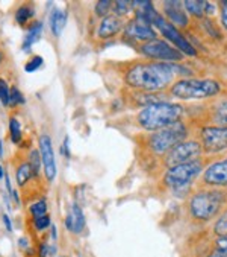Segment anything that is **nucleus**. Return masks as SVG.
<instances>
[{
	"mask_svg": "<svg viewBox=\"0 0 227 257\" xmlns=\"http://www.w3.org/2000/svg\"><path fill=\"white\" fill-rule=\"evenodd\" d=\"M162 7V17L176 26L180 31H186L191 26V17L185 11L184 2H176V0H168V2H160Z\"/></svg>",
	"mask_w": 227,
	"mask_h": 257,
	"instance_id": "4468645a",
	"label": "nucleus"
},
{
	"mask_svg": "<svg viewBox=\"0 0 227 257\" xmlns=\"http://www.w3.org/2000/svg\"><path fill=\"white\" fill-rule=\"evenodd\" d=\"M66 225L70 231L73 233H80L85 227V216H84V210L78 202L72 204V209L68 210L67 219H66Z\"/></svg>",
	"mask_w": 227,
	"mask_h": 257,
	"instance_id": "f3484780",
	"label": "nucleus"
},
{
	"mask_svg": "<svg viewBox=\"0 0 227 257\" xmlns=\"http://www.w3.org/2000/svg\"><path fill=\"white\" fill-rule=\"evenodd\" d=\"M5 177V172H4V168H2V165H0V180H2Z\"/></svg>",
	"mask_w": 227,
	"mask_h": 257,
	"instance_id": "79ce46f5",
	"label": "nucleus"
},
{
	"mask_svg": "<svg viewBox=\"0 0 227 257\" xmlns=\"http://www.w3.org/2000/svg\"><path fill=\"white\" fill-rule=\"evenodd\" d=\"M41 66H42V58H41L40 55H35V57H32V58L26 63L24 70H26L28 73H32V72L38 70Z\"/></svg>",
	"mask_w": 227,
	"mask_h": 257,
	"instance_id": "2f4dec72",
	"label": "nucleus"
},
{
	"mask_svg": "<svg viewBox=\"0 0 227 257\" xmlns=\"http://www.w3.org/2000/svg\"><path fill=\"white\" fill-rule=\"evenodd\" d=\"M153 28L162 35L164 40H166L170 44H173L176 49H179L185 57H197L198 55L197 49L188 41V38L184 35V32L180 29H178L176 26H173L172 23H168L162 17L160 13L156 16V19L153 22Z\"/></svg>",
	"mask_w": 227,
	"mask_h": 257,
	"instance_id": "9d476101",
	"label": "nucleus"
},
{
	"mask_svg": "<svg viewBox=\"0 0 227 257\" xmlns=\"http://www.w3.org/2000/svg\"><path fill=\"white\" fill-rule=\"evenodd\" d=\"M212 233L215 234V237H226L227 236V209L215 219L214 227H212Z\"/></svg>",
	"mask_w": 227,
	"mask_h": 257,
	"instance_id": "412c9836",
	"label": "nucleus"
},
{
	"mask_svg": "<svg viewBox=\"0 0 227 257\" xmlns=\"http://www.w3.org/2000/svg\"><path fill=\"white\" fill-rule=\"evenodd\" d=\"M38 143H40V156H41L42 171H44L46 180L48 183H52L56 178V172H58V169H56V162H54L52 139L48 134H41Z\"/></svg>",
	"mask_w": 227,
	"mask_h": 257,
	"instance_id": "2eb2a0df",
	"label": "nucleus"
},
{
	"mask_svg": "<svg viewBox=\"0 0 227 257\" xmlns=\"http://www.w3.org/2000/svg\"><path fill=\"white\" fill-rule=\"evenodd\" d=\"M202 157H204L203 149H202L198 140L191 136L190 139L178 143L176 146H173L172 149H170L160 159V166H162V171H165L168 168L190 163V162L198 160Z\"/></svg>",
	"mask_w": 227,
	"mask_h": 257,
	"instance_id": "1a4fd4ad",
	"label": "nucleus"
},
{
	"mask_svg": "<svg viewBox=\"0 0 227 257\" xmlns=\"http://www.w3.org/2000/svg\"><path fill=\"white\" fill-rule=\"evenodd\" d=\"M52 237L56 240V227L54 225H52Z\"/></svg>",
	"mask_w": 227,
	"mask_h": 257,
	"instance_id": "ea45409f",
	"label": "nucleus"
},
{
	"mask_svg": "<svg viewBox=\"0 0 227 257\" xmlns=\"http://www.w3.org/2000/svg\"><path fill=\"white\" fill-rule=\"evenodd\" d=\"M168 96L178 100H212L227 94L226 85L215 78H179L166 90Z\"/></svg>",
	"mask_w": 227,
	"mask_h": 257,
	"instance_id": "39448f33",
	"label": "nucleus"
},
{
	"mask_svg": "<svg viewBox=\"0 0 227 257\" xmlns=\"http://www.w3.org/2000/svg\"><path fill=\"white\" fill-rule=\"evenodd\" d=\"M34 16H35V8L32 5H22L16 13V22L24 26Z\"/></svg>",
	"mask_w": 227,
	"mask_h": 257,
	"instance_id": "4be33fe9",
	"label": "nucleus"
},
{
	"mask_svg": "<svg viewBox=\"0 0 227 257\" xmlns=\"http://www.w3.org/2000/svg\"><path fill=\"white\" fill-rule=\"evenodd\" d=\"M112 4H114V2H110V0H100V2H97L96 7H94L96 16L100 17V19L108 17L109 13H112Z\"/></svg>",
	"mask_w": 227,
	"mask_h": 257,
	"instance_id": "393cba45",
	"label": "nucleus"
},
{
	"mask_svg": "<svg viewBox=\"0 0 227 257\" xmlns=\"http://www.w3.org/2000/svg\"><path fill=\"white\" fill-rule=\"evenodd\" d=\"M192 137L198 140L204 157L215 159L221 157L224 152H227V126H194Z\"/></svg>",
	"mask_w": 227,
	"mask_h": 257,
	"instance_id": "0eeeda50",
	"label": "nucleus"
},
{
	"mask_svg": "<svg viewBox=\"0 0 227 257\" xmlns=\"http://www.w3.org/2000/svg\"><path fill=\"white\" fill-rule=\"evenodd\" d=\"M23 102H24V99H23L22 91L18 90V87L12 85V87L10 88V107L14 108V107H17V105L23 104Z\"/></svg>",
	"mask_w": 227,
	"mask_h": 257,
	"instance_id": "cd10ccee",
	"label": "nucleus"
},
{
	"mask_svg": "<svg viewBox=\"0 0 227 257\" xmlns=\"http://www.w3.org/2000/svg\"><path fill=\"white\" fill-rule=\"evenodd\" d=\"M202 113L197 119H200L194 126L212 125V126H227V94L220 96L216 99L208 100L203 108H198Z\"/></svg>",
	"mask_w": 227,
	"mask_h": 257,
	"instance_id": "f8f14e48",
	"label": "nucleus"
},
{
	"mask_svg": "<svg viewBox=\"0 0 227 257\" xmlns=\"http://www.w3.org/2000/svg\"><path fill=\"white\" fill-rule=\"evenodd\" d=\"M218 7H220V25H221L222 31L227 32V0L218 2Z\"/></svg>",
	"mask_w": 227,
	"mask_h": 257,
	"instance_id": "473e14b6",
	"label": "nucleus"
},
{
	"mask_svg": "<svg viewBox=\"0 0 227 257\" xmlns=\"http://www.w3.org/2000/svg\"><path fill=\"white\" fill-rule=\"evenodd\" d=\"M184 7H185V11L188 13V16H192L197 20L206 17V2H197V0H185Z\"/></svg>",
	"mask_w": 227,
	"mask_h": 257,
	"instance_id": "6ab92c4d",
	"label": "nucleus"
},
{
	"mask_svg": "<svg viewBox=\"0 0 227 257\" xmlns=\"http://www.w3.org/2000/svg\"><path fill=\"white\" fill-rule=\"evenodd\" d=\"M29 165L34 171V175H36L40 172V169L42 168V162H41V156H40V152L38 151H32L30 152V160H29Z\"/></svg>",
	"mask_w": 227,
	"mask_h": 257,
	"instance_id": "c85d7f7f",
	"label": "nucleus"
},
{
	"mask_svg": "<svg viewBox=\"0 0 227 257\" xmlns=\"http://www.w3.org/2000/svg\"><path fill=\"white\" fill-rule=\"evenodd\" d=\"M196 189H227V156L215 157L196 183Z\"/></svg>",
	"mask_w": 227,
	"mask_h": 257,
	"instance_id": "9b49d317",
	"label": "nucleus"
},
{
	"mask_svg": "<svg viewBox=\"0 0 227 257\" xmlns=\"http://www.w3.org/2000/svg\"><path fill=\"white\" fill-rule=\"evenodd\" d=\"M58 257H64V255H58Z\"/></svg>",
	"mask_w": 227,
	"mask_h": 257,
	"instance_id": "c03bdc74",
	"label": "nucleus"
},
{
	"mask_svg": "<svg viewBox=\"0 0 227 257\" xmlns=\"http://www.w3.org/2000/svg\"><path fill=\"white\" fill-rule=\"evenodd\" d=\"M129 13H134L132 11V2H123V0H120V2H114L112 4V14L114 16L123 19Z\"/></svg>",
	"mask_w": 227,
	"mask_h": 257,
	"instance_id": "b1692460",
	"label": "nucleus"
},
{
	"mask_svg": "<svg viewBox=\"0 0 227 257\" xmlns=\"http://www.w3.org/2000/svg\"><path fill=\"white\" fill-rule=\"evenodd\" d=\"M185 105L179 104V102L165 100L141 108L135 114L134 123L136 125V128L142 130V133H153L185 120Z\"/></svg>",
	"mask_w": 227,
	"mask_h": 257,
	"instance_id": "20e7f679",
	"label": "nucleus"
},
{
	"mask_svg": "<svg viewBox=\"0 0 227 257\" xmlns=\"http://www.w3.org/2000/svg\"><path fill=\"white\" fill-rule=\"evenodd\" d=\"M214 160V157H202L198 160L178 165L173 168H168L162 172L160 175V186L164 190L179 193V192H188L191 193L190 189L196 186L198 177L203 174L206 166Z\"/></svg>",
	"mask_w": 227,
	"mask_h": 257,
	"instance_id": "423d86ee",
	"label": "nucleus"
},
{
	"mask_svg": "<svg viewBox=\"0 0 227 257\" xmlns=\"http://www.w3.org/2000/svg\"><path fill=\"white\" fill-rule=\"evenodd\" d=\"M136 52L148 61H156V63H180L185 60V55L180 52L179 49H176L173 44H170L164 38H154L148 43L140 44L136 47Z\"/></svg>",
	"mask_w": 227,
	"mask_h": 257,
	"instance_id": "6e6552de",
	"label": "nucleus"
},
{
	"mask_svg": "<svg viewBox=\"0 0 227 257\" xmlns=\"http://www.w3.org/2000/svg\"><path fill=\"white\" fill-rule=\"evenodd\" d=\"M67 23V13L62 11V10H53L52 14H50V29H52V34L54 37H60L64 26Z\"/></svg>",
	"mask_w": 227,
	"mask_h": 257,
	"instance_id": "a211bd4d",
	"label": "nucleus"
},
{
	"mask_svg": "<svg viewBox=\"0 0 227 257\" xmlns=\"http://www.w3.org/2000/svg\"><path fill=\"white\" fill-rule=\"evenodd\" d=\"M10 137L12 143H18L22 140V126L16 117H10Z\"/></svg>",
	"mask_w": 227,
	"mask_h": 257,
	"instance_id": "a878e982",
	"label": "nucleus"
},
{
	"mask_svg": "<svg viewBox=\"0 0 227 257\" xmlns=\"http://www.w3.org/2000/svg\"><path fill=\"white\" fill-rule=\"evenodd\" d=\"M126 22L122 17H117L114 14H109L108 17L102 19L98 26H97V38L100 40H110L114 37H117L118 34H122L124 31Z\"/></svg>",
	"mask_w": 227,
	"mask_h": 257,
	"instance_id": "dca6fc26",
	"label": "nucleus"
},
{
	"mask_svg": "<svg viewBox=\"0 0 227 257\" xmlns=\"http://www.w3.org/2000/svg\"><path fill=\"white\" fill-rule=\"evenodd\" d=\"M0 157H4V142L0 140Z\"/></svg>",
	"mask_w": 227,
	"mask_h": 257,
	"instance_id": "a19ab883",
	"label": "nucleus"
},
{
	"mask_svg": "<svg viewBox=\"0 0 227 257\" xmlns=\"http://www.w3.org/2000/svg\"><path fill=\"white\" fill-rule=\"evenodd\" d=\"M191 136H192V126L186 120H182L176 125H172L159 131L136 134L135 143L142 154V165L147 166L150 163L153 168H158V171H162L160 159L173 146L190 139Z\"/></svg>",
	"mask_w": 227,
	"mask_h": 257,
	"instance_id": "f03ea898",
	"label": "nucleus"
},
{
	"mask_svg": "<svg viewBox=\"0 0 227 257\" xmlns=\"http://www.w3.org/2000/svg\"><path fill=\"white\" fill-rule=\"evenodd\" d=\"M30 215H32L34 218L47 215V201H46V199H40V201L34 202V204L30 205Z\"/></svg>",
	"mask_w": 227,
	"mask_h": 257,
	"instance_id": "bb28decb",
	"label": "nucleus"
},
{
	"mask_svg": "<svg viewBox=\"0 0 227 257\" xmlns=\"http://www.w3.org/2000/svg\"><path fill=\"white\" fill-rule=\"evenodd\" d=\"M179 70L176 64L136 60L128 63L123 69V81L132 91L159 93L166 91L174 84Z\"/></svg>",
	"mask_w": 227,
	"mask_h": 257,
	"instance_id": "f257e3e1",
	"label": "nucleus"
},
{
	"mask_svg": "<svg viewBox=\"0 0 227 257\" xmlns=\"http://www.w3.org/2000/svg\"><path fill=\"white\" fill-rule=\"evenodd\" d=\"M123 38L129 41L135 49L140 44L148 43L154 38H158V31L147 22L132 17L130 20L126 22L124 31H123Z\"/></svg>",
	"mask_w": 227,
	"mask_h": 257,
	"instance_id": "ddd939ff",
	"label": "nucleus"
},
{
	"mask_svg": "<svg viewBox=\"0 0 227 257\" xmlns=\"http://www.w3.org/2000/svg\"><path fill=\"white\" fill-rule=\"evenodd\" d=\"M2 58H4V55H2V54H0V63H2Z\"/></svg>",
	"mask_w": 227,
	"mask_h": 257,
	"instance_id": "37998d69",
	"label": "nucleus"
},
{
	"mask_svg": "<svg viewBox=\"0 0 227 257\" xmlns=\"http://www.w3.org/2000/svg\"><path fill=\"white\" fill-rule=\"evenodd\" d=\"M2 218H4V222H5L6 230H8V231H12V222H11L10 216H8V215H2Z\"/></svg>",
	"mask_w": 227,
	"mask_h": 257,
	"instance_id": "e433bc0d",
	"label": "nucleus"
},
{
	"mask_svg": "<svg viewBox=\"0 0 227 257\" xmlns=\"http://www.w3.org/2000/svg\"><path fill=\"white\" fill-rule=\"evenodd\" d=\"M32 175H34V171H32L30 165L29 163H23V165L18 166V169L16 172V180H17V183L20 186H24L32 178Z\"/></svg>",
	"mask_w": 227,
	"mask_h": 257,
	"instance_id": "5701e85b",
	"label": "nucleus"
},
{
	"mask_svg": "<svg viewBox=\"0 0 227 257\" xmlns=\"http://www.w3.org/2000/svg\"><path fill=\"white\" fill-rule=\"evenodd\" d=\"M41 32H42V23L41 22H36L30 26V29L24 35L23 44H22V49L24 50V52H28V50L30 49V46H34V43L41 37Z\"/></svg>",
	"mask_w": 227,
	"mask_h": 257,
	"instance_id": "aec40b11",
	"label": "nucleus"
},
{
	"mask_svg": "<svg viewBox=\"0 0 227 257\" xmlns=\"http://www.w3.org/2000/svg\"><path fill=\"white\" fill-rule=\"evenodd\" d=\"M34 225L38 231H44L46 228H48L52 225V219L50 215H42L38 218H34Z\"/></svg>",
	"mask_w": 227,
	"mask_h": 257,
	"instance_id": "7c9ffc66",
	"label": "nucleus"
},
{
	"mask_svg": "<svg viewBox=\"0 0 227 257\" xmlns=\"http://www.w3.org/2000/svg\"><path fill=\"white\" fill-rule=\"evenodd\" d=\"M206 257H227V255H226V254H222V252H218V251H215V249H214V251H212V252H209Z\"/></svg>",
	"mask_w": 227,
	"mask_h": 257,
	"instance_id": "58836bf2",
	"label": "nucleus"
},
{
	"mask_svg": "<svg viewBox=\"0 0 227 257\" xmlns=\"http://www.w3.org/2000/svg\"><path fill=\"white\" fill-rule=\"evenodd\" d=\"M61 151L66 154V157H67V159L72 157V152H70V137H68V136H66L64 143H62V149H61Z\"/></svg>",
	"mask_w": 227,
	"mask_h": 257,
	"instance_id": "f704fd0d",
	"label": "nucleus"
},
{
	"mask_svg": "<svg viewBox=\"0 0 227 257\" xmlns=\"http://www.w3.org/2000/svg\"><path fill=\"white\" fill-rule=\"evenodd\" d=\"M10 88L5 79H0V100L4 107H10Z\"/></svg>",
	"mask_w": 227,
	"mask_h": 257,
	"instance_id": "c756f323",
	"label": "nucleus"
},
{
	"mask_svg": "<svg viewBox=\"0 0 227 257\" xmlns=\"http://www.w3.org/2000/svg\"><path fill=\"white\" fill-rule=\"evenodd\" d=\"M184 209L196 224L215 221L227 209V189H196L186 196Z\"/></svg>",
	"mask_w": 227,
	"mask_h": 257,
	"instance_id": "7ed1b4c3",
	"label": "nucleus"
},
{
	"mask_svg": "<svg viewBox=\"0 0 227 257\" xmlns=\"http://www.w3.org/2000/svg\"><path fill=\"white\" fill-rule=\"evenodd\" d=\"M214 249L227 255V236L226 237H216L214 242Z\"/></svg>",
	"mask_w": 227,
	"mask_h": 257,
	"instance_id": "72a5a7b5",
	"label": "nucleus"
},
{
	"mask_svg": "<svg viewBox=\"0 0 227 257\" xmlns=\"http://www.w3.org/2000/svg\"><path fill=\"white\" fill-rule=\"evenodd\" d=\"M5 181H6V190L10 192V195H12V186H11V178H10V174H5Z\"/></svg>",
	"mask_w": 227,
	"mask_h": 257,
	"instance_id": "4c0bfd02",
	"label": "nucleus"
},
{
	"mask_svg": "<svg viewBox=\"0 0 227 257\" xmlns=\"http://www.w3.org/2000/svg\"><path fill=\"white\" fill-rule=\"evenodd\" d=\"M48 251H50L48 245L47 243H41V246H40V257H47Z\"/></svg>",
	"mask_w": 227,
	"mask_h": 257,
	"instance_id": "c9c22d12",
	"label": "nucleus"
}]
</instances>
